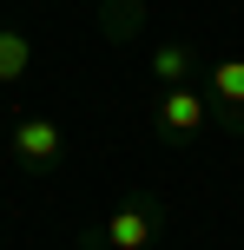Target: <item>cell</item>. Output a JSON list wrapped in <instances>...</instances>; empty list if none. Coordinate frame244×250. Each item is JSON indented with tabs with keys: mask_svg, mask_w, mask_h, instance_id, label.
<instances>
[{
	"mask_svg": "<svg viewBox=\"0 0 244 250\" xmlns=\"http://www.w3.org/2000/svg\"><path fill=\"white\" fill-rule=\"evenodd\" d=\"M165 230H172L165 198H158V191H126V198L79 237V250H158Z\"/></svg>",
	"mask_w": 244,
	"mask_h": 250,
	"instance_id": "6da1fadb",
	"label": "cell"
},
{
	"mask_svg": "<svg viewBox=\"0 0 244 250\" xmlns=\"http://www.w3.org/2000/svg\"><path fill=\"white\" fill-rule=\"evenodd\" d=\"M205 125H211L205 86H152V132L165 145H192Z\"/></svg>",
	"mask_w": 244,
	"mask_h": 250,
	"instance_id": "7a4b0ae2",
	"label": "cell"
},
{
	"mask_svg": "<svg viewBox=\"0 0 244 250\" xmlns=\"http://www.w3.org/2000/svg\"><path fill=\"white\" fill-rule=\"evenodd\" d=\"M7 145H13V165H20V171L46 178V171H60V158H66V125L53 112H20L13 132H7Z\"/></svg>",
	"mask_w": 244,
	"mask_h": 250,
	"instance_id": "3957f363",
	"label": "cell"
},
{
	"mask_svg": "<svg viewBox=\"0 0 244 250\" xmlns=\"http://www.w3.org/2000/svg\"><path fill=\"white\" fill-rule=\"evenodd\" d=\"M205 99H211V125L244 138V60H211L205 66Z\"/></svg>",
	"mask_w": 244,
	"mask_h": 250,
	"instance_id": "277c9868",
	"label": "cell"
},
{
	"mask_svg": "<svg viewBox=\"0 0 244 250\" xmlns=\"http://www.w3.org/2000/svg\"><path fill=\"white\" fill-rule=\"evenodd\" d=\"M198 73H205V60H198L192 40H158L152 46V86H192Z\"/></svg>",
	"mask_w": 244,
	"mask_h": 250,
	"instance_id": "5b68a950",
	"label": "cell"
},
{
	"mask_svg": "<svg viewBox=\"0 0 244 250\" xmlns=\"http://www.w3.org/2000/svg\"><path fill=\"white\" fill-rule=\"evenodd\" d=\"M99 33L112 46H132L145 33V0H99Z\"/></svg>",
	"mask_w": 244,
	"mask_h": 250,
	"instance_id": "8992f818",
	"label": "cell"
},
{
	"mask_svg": "<svg viewBox=\"0 0 244 250\" xmlns=\"http://www.w3.org/2000/svg\"><path fill=\"white\" fill-rule=\"evenodd\" d=\"M33 73V40L20 26H0V86H20Z\"/></svg>",
	"mask_w": 244,
	"mask_h": 250,
	"instance_id": "52a82bcc",
	"label": "cell"
}]
</instances>
